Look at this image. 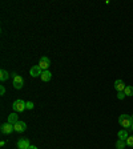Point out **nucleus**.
Returning a JSON list of instances; mask_svg holds the SVG:
<instances>
[{
  "mask_svg": "<svg viewBox=\"0 0 133 149\" xmlns=\"http://www.w3.org/2000/svg\"><path fill=\"white\" fill-rule=\"evenodd\" d=\"M132 123H133V118H132V116H129V115H121L120 117H118V124L123 128H125V129L130 128Z\"/></svg>",
  "mask_w": 133,
  "mask_h": 149,
  "instance_id": "f257e3e1",
  "label": "nucleus"
},
{
  "mask_svg": "<svg viewBox=\"0 0 133 149\" xmlns=\"http://www.w3.org/2000/svg\"><path fill=\"white\" fill-rule=\"evenodd\" d=\"M25 104H27V102H25L24 100L17 99V100H15V101H13L12 108H13V111H15L16 113H17V112H23L24 109H27V108H25Z\"/></svg>",
  "mask_w": 133,
  "mask_h": 149,
  "instance_id": "f03ea898",
  "label": "nucleus"
},
{
  "mask_svg": "<svg viewBox=\"0 0 133 149\" xmlns=\"http://www.w3.org/2000/svg\"><path fill=\"white\" fill-rule=\"evenodd\" d=\"M13 76V88L15 89H22L23 88V85H24V80H23V77L22 76H19V74H16V73H12Z\"/></svg>",
  "mask_w": 133,
  "mask_h": 149,
  "instance_id": "7ed1b4c3",
  "label": "nucleus"
},
{
  "mask_svg": "<svg viewBox=\"0 0 133 149\" xmlns=\"http://www.w3.org/2000/svg\"><path fill=\"white\" fill-rule=\"evenodd\" d=\"M51 65V60L47 57V56H43V57H40V60H39V67H40L43 71H47V69L49 68Z\"/></svg>",
  "mask_w": 133,
  "mask_h": 149,
  "instance_id": "20e7f679",
  "label": "nucleus"
},
{
  "mask_svg": "<svg viewBox=\"0 0 133 149\" xmlns=\"http://www.w3.org/2000/svg\"><path fill=\"white\" fill-rule=\"evenodd\" d=\"M0 130H1V133H3V134H9V133H12L13 130H15V128H13L12 124H9V123H6V124L1 125Z\"/></svg>",
  "mask_w": 133,
  "mask_h": 149,
  "instance_id": "39448f33",
  "label": "nucleus"
},
{
  "mask_svg": "<svg viewBox=\"0 0 133 149\" xmlns=\"http://www.w3.org/2000/svg\"><path fill=\"white\" fill-rule=\"evenodd\" d=\"M13 128H15V132H17V133H24L25 129H27V124H25L24 121H17L13 125Z\"/></svg>",
  "mask_w": 133,
  "mask_h": 149,
  "instance_id": "423d86ee",
  "label": "nucleus"
},
{
  "mask_svg": "<svg viewBox=\"0 0 133 149\" xmlns=\"http://www.w3.org/2000/svg\"><path fill=\"white\" fill-rule=\"evenodd\" d=\"M43 73V69L39 67V65H33L31 69H29V74H31L32 77H37V76H41Z\"/></svg>",
  "mask_w": 133,
  "mask_h": 149,
  "instance_id": "0eeeda50",
  "label": "nucleus"
},
{
  "mask_svg": "<svg viewBox=\"0 0 133 149\" xmlns=\"http://www.w3.org/2000/svg\"><path fill=\"white\" fill-rule=\"evenodd\" d=\"M31 146V144H29V140L28 139H20L17 141V148L19 149H28Z\"/></svg>",
  "mask_w": 133,
  "mask_h": 149,
  "instance_id": "6e6552de",
  "label": "nucleus"
},
{
  "mask_svg": "<svg viewBox=\"0 0 133 149\" xmlns=\"http://www.w3.org/2000/svg\"><path fill=\"white\" fill-rule=\"evenodd\" d=\"M115 89L117 92H124L125 91V83L123 80H116L115 81Z\"/></svg>",
  "mask_w": 133,
  "mask_h": 149,
  "instance_id": "1a4fd4ad",
  "label": "nucleus"
},
{
  "mask_svg": "<svg viewBox=\"0 0 133 149\" xmlns=\"http://www.w3.org/2000/svg\"><path fill=\"white\" fill-rule=\"evenodd\" d=\"M17 121H19V116H17V113H16V112H13V113H11V115L8 116V121H7V123L15 125Z\"/></svg>",
  "mask_w": 133,
  "mask_h": 149,
  "instance_id": "9d476101",
  "label": "nucleus"
},
{
  "mask_svg": "<svg viewBox=\"0 0 133 149\" xmlns=\"http://www.w3.org/2000/svg\"><path fill=\"white\" fill-rule=\"evenodd\" d=\"M117 136H118V140L127 141V139L129 137V133H128V130H127V129H121V130H118Z\"/></svg>",
  "mask_w": 133,
  "mask_h": 149,
  "instance_id": "9b49d317",
  "label": "nucleus"
},
{
  "mask_svg": "<svg viewBox=\"0 0 133 149\" xmlns=\"http://www.w3.org/2000/svg\"><path fill=\"white\" fill-rule=\"evenodd\" d=\"M40 79L44 81V83H47V81H49L51 79H52V73H51L48 69H47V71H43V73H41Z\"/></svg>",
  "mask_w": 133,
  "mask_h": 149,
  "instance_id": "f8f14e48",
  "label": "nucleus"
},
{
  "mask_svg": "<svg viewBox=\"0 0 133 149\" xmlns=\"http://www.w3.org/2000/svg\"><path fill=\"white\" fill-rule=\"evenodd\" d=\"M8 77H9L8 71L1 69V71H0V80H1V81H7V80H8Z\"/></svg>",
  "mask_w": 133,
  "mask_h": 149,
  "instance_id": "ddd939ff",
  "label": "nucleus"
},
{
  "mask_svg": "<svg viewBox=\"0 0 133 149\" xmlns=\"http://www.w3.org/2000/svg\"><path fill=\"white\" fill-rule=\"evenodd\" d=\"M124 93H125V96H133V87L132 85H127Z\"/></svg>",
  "mask_w": 133,
  "mask_h": 149,
  "instance_id": "4468645a",
  "label": "nucleus"
},
{
  "mask_svg": "<svg viewBox=\"0 0 133 149\" xmlns=\"http://www.w3.org/2000/svg\"><path fill=\"white\" fill-rule=\"evenodd\" d=\"M125 145H127V143L123 141V140H117L116 141V148L117 149H125Z\"/></svg>",
  "mask_w": 133,
  "mask_h": 149,
  "instance_id": "2eb2a0df",
  "label": "nucleus"
},
{
  "mask_svg": "<svg viewBox=\"0 0 133 149\" xmlns=\"http://www.w3.org/2000/svg\"><path fill=\"white\" fill-rule=\"evenodd\" d=\"M25 108L31 111V109H33V108H35V104H33L32 101H27V104H25Z\"/></svg>",
  "mask_w": 133,
  "mask_h": 149,
  "instance_id": "dca6fc26",
  "label": "nucleus"
},
{
  "mask_svg": "<svg viewBox=\"0 0 133 149\" xmlns=\"http://www.w3.org/2000/svg\"><path fill=\"white\" fill-rule=\"evenodd\" d=\"M125 143H127V145H128V146H130V148H133V137H128V139H127V141H125Z\"/></svg>",
  "mask_w": 133,
  "mask_h": 149,
  "instance_id": "f3484780",
  "label": "nucleus"
},
{
  "mask_svg": "<svg viewBox=\"0 0 133 149\" xmlns=\"http://www.w3.org/2000/svg\"><path fill=\"white\" fill-rule=\"evenodd\" d=\"M124 97H125V93H124V92H118V93H117V99H118V100H123Z\"/></svg>",
  "mask_w": 133,
  "mask_h": 149,
  "instance_id": "a211bd4d",
  "label": "nucleus"
},
{
  "mask_svg": "<svg viewBox=\"0 0 133 149\" xmlns=\"http://www.w3.org/2000/svg\"><path fill=\"white\" fill-rule=\"evenodd\" d=\"M4 93H6V88L1 85V87H0V95H1V96H4Z\"/></svg>",
  "mask_w": 133,
  "mask_h": 149,
  "instance_id": "6ab92c4d",
  "label": "nucleus"
},
{
  "mask_svg": "<svg viewBox=\"0 0 133 149\" xmlns=\"http://www.w3.org/2000/svg\"><path fill=\"white\" fill-rule=\"evenodd\" d=\"M28 149H37V148H36V146H35V145H31V146H29V148H28Z\"/></svg>",
  "mask_w": 133,
  "mask_h": 149,
  "instance_id": "aec40b11",
  "label": "nucleus"
},
{
  "mask_svg": "<svg viewBox=\"0 0 133 149\" xmlns=\"http://www.w3.org/2000/svg\"><path fill=\"white\" fill-rule=\"evenodd\" d=\"M130 129H132V130H133V123H132V125H130Z\"/></svg>",
  "mask_w": 133,
  "mask_h": 149,
  "instance_id": "412c9836",
  "label": "nucleus"
},
{
  "mask_svg": "<svg viewBox=\"0 0 133 149\" xmlns=\"http://www.w3.org/2000/svg\"><path fill=\"white\" fill-rule=\"evenodd\" d=\"M132 118H133V116H132Z\"/></svg>",
  "mask_w": 133,
  "mask_h": 149,
  "instance_id": "4be33fe9",
  "label": "nucleus"
}]
</instances>
